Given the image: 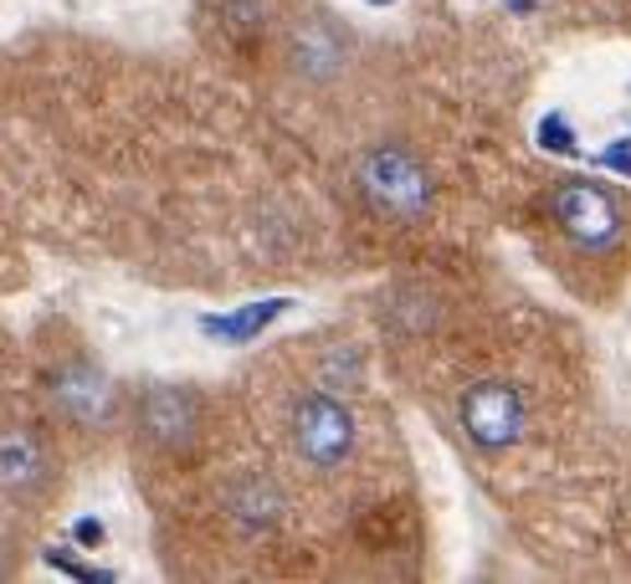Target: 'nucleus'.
<instances>
[{
    "label": "nucleus",
    "mask_w": 631,
    "mask_h": 584,
    "mask_svg": "<svg viewBox=\"0 0 631 584\" xmlns=\"http://www.w3.org/2000/svg\"><path fill=\"white\" fill-rule=\"evenodd\" d=\"M549 221L560 241L581 262H621L631 251V205L621 190L591 180V175H564L549 190Z\"/></svg>",
    "instance_id": "1"
},
{
    "label": "nucleus",
    "mask_w": 631,
    "mask_h": 584,
    "mask_svg": "<svg viewBox=\"0 0 631 584\" xmlns=\"http://www.w3.org/2000/svg\"><path fill=\"white\" fill-rule=\"evenodd\" d=\"M355 190L365 211L391 226H416L437 205V180L406 144H370L355 159Z\"/></svg>",
    "instance_id": "2"
},
{
    "label": "nucleus",
    "mask_w": 631,
    "mask_h": 584,
    "mask_svg": "<svg viewBox=\"0 0 631 584\" xmlns=\"http://www.w3.org/2000/svg\"><path fill=\"white\" fill-rule=\"evenodd\" d=\"M288 446L308 472H344L359 451V420L334 390H303L288 405Z\"/></svg>",
    "instance_id": "3"
},
{
    "label": "nucleus",
    "mask_w": 631,
    "mask_h": 584,
    "mask_svg": "<svg viewBox=\"0 0 631 584\" xmlns=\"http://www.w3.org/2000/svg\"><path fill=\"white\" fill-rule=\"evenodd\" d=\"M457 426L483 456H503L529 436V401L513 380H473L457 401Z\"/></svg>",
    "instance_id": "4"
},
{
    "label": "nucleus",
    "mask_w": 631,
    "mask_h": 584,
    "mask_svg": "<svg viewBox=\"0 0 631 584\" xmlns=\"http://www.w3.org/2000/svg\"><path fill=\"white\" fill-rule=\"evenodd\" d=\"M134 431L159 456H186L201 441V395L190 384H170V380L150 384L134 401Z\"/></svg>",
    "instance_id": "5"
},
{
    "label": "nucleus",
    "mask_w": 631,
    "mask_h": 584,
    "mask_svg": "<svg viewBox=\"0 0 631 584\" xmlns=\"http://www.w3.org/2000/svg\"><path fill=\"white\" fill-rule=\"evenodd\" d=\"M47 395H51V405H57V416L72 420L78 431H108L123 410L119 384L108 380V369L83 359V354L68 359V365H57Z\"/></svg>",
    "instance_id": "6"
},
{
    "label": "nucleus",
    "mask_w": 631,
    "mask_h": 584,
    "mask_svg": "<svg viewBox=\"0 0 631 584\" xmlns=\"http://www.w3.org/2000/svg\"><path fill=\"white\" fill-rule=\"evenodd\" d=\"M51 482V451L32 426H0V492L36 498Z\"/></svg>",
    "instance_id": "7"
},
{
    "label": "nucleus",
    "mask_w": 631,
    "mask_h": 584,
    "mask_svg": "<svg viewBox=\"0 0 631 584\" xmlns=\"http://www.w3.org/2000/svg\"><path fill=\"white\" fill-rule=\"evenodd\" d=\"M222 508L241 534H273L277 523H283L288 492L277 487L273 472H237V477L222 487Z\"/></svg>",
    "instance_id": "8"
},
{
    "label": "nucleus",
    "mask_w": 631,
    "mask_h": 584,
    "mask_svg": "<svg viewBox=\"0 0 631 584\" xmlns=\"http://www.w3.org/2000/svg\"><path fill=\"white\" fill-rule=\"evenodd\" d=\"M344 57H349V36L329 21V11H313V16H303L288 32V62L298 78H308V83L334 78V72L344 68Z\"/></svg>",
    "instance_id": "9"
},
{
    "label": "nucleus",
    "mask_w": 631,
    "mask_h": 584,
    "mask_svg": "<svg viewBox=\"0 0 631 584\" xmlns=\"http://www.w3.org/2000/svg\"><path fill=\"white\" fill-rule=\"evenodd\" d=\"M293 302L288 298H267V302H247V308H237V313H211L201 318V334L216 338V344H252L262 329H273L277 318L288 313Z\"/></svg>",
    "instance_id": "10"
},
{
    "label": "nucleus",
    "mask_w": 631,
    "mask_h": 584,
    "mask_svg": "<svg viewBox=\"0 0 631 584\" xmlns=\"http://www.w3.org/2000/svg\"><path fill=\"white\" fill-rule=\"evenodd\" d=\"M273 16V0H222V21L231 32H262Z\"/></svg>",
    "instance_id": "11"
},
{
    "label": "nucleus",
    "mask_w": 631,
    "mask_h": 584,
    "mask_svg": "<svg viewBox=\"0 0 631 584\" xmlns=\"http://www.w3.org/2000/svg\"><path fill=\"white\" fill-rule=\"evenodd\" d=\"M534 134H539V150H549V154H575L581 150V144H575V123H570L564 114H545Z\"/></svg>",
    "instance_id": "12"
},
{
    "label": "nucleus",
    "mask_w": 631,
    "mask_h": 584,
    "mask_svg": "<svg viewBox=\"0 0 631 584\" xmlns=\"http://www.w3.org/2000/svg\"><path fill=\"white\" fill-rule=\"evenodd\" d=\"M72 538H78L83 549H98L103 538H108V528H103L98 517H78V523H72Z\"/></svg>",
    "instance_id": "13"
},
{
    "label": "nucleus",
    "mask_w": 631,
    "mask_h": 584,
    "mask_svg": "<svg viewBox=\"0 0 631 584\" xmlns=\"http://www.w3.org/2000/svg\"><path fill=\"white\" fill-rule=\"evenodd\" d=\"M5 574H11V544L0 538V580H5Z\"/></svg>",
    "instance_id": "14"
},
{
    "label": "nucleus",
    "mask_w": 631,
    "mask_h": 584,
    "mask_svg": "<svg viewBox=\"0 0 631 584\" xmlns=\"http://www.w3.org/2000/svg\"><path fill=\"white\" fill-rule=\"evenodd\" d=\"M365 5H376V11H385V5H395V0H365Z\"/></svg>",
    "instance_id": "15"
}]
</instances>
